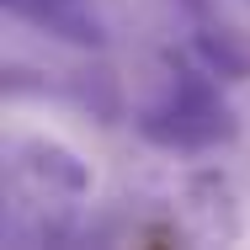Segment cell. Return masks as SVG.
Segmentation results:
<instances>
[{"instance_id": "cell-3", "label": "cell", "mask_w": 250, "mask_h": 250, "mask_svg": "<svg viewBox=\"0 0 250 250\" xmlns=\"http://www.w3.org/2000/svg\"><path fill=\"white\" fill-rule=\"evenodd\" d=\"M5 11L59 43H75V48H106L112 43V16L101 0H5Z\"/></svg>"}, {"instance_id": "cell-2", "label": "cell", "mask_w": 250, "mask_h": 250, "mask_svg": "<svg viewBox=\"0 0 250 250\" xmlns=\"http://www.w3.org/2000/svg\"><path fill=\"white\" fill-rule=\"evenodd\" d=\"M85 192H91V170L75 160V149L53 139H16L5 160V202H11L5 234L21 245L64 240Z\"/></svg>"}, {"instance_id": "cell-1", "label": "cell", "mask_w": 250, "mask_h": 250, "mask_svg": "<svg viewBox=\"0 0 250 250\" xmlns=\"http://www.w3.org/2000/svg\"><path fill=\"white\" fill-rule=\"evenodd\" d=\"M160 85L154 96L139 106V133L149 139L154 149H170V154H208V149H224L234 144L240 133V117L234 106L224 101L218 91V69H208L187 53H165L160 59Z\"/></svg>"}]
</instances>
